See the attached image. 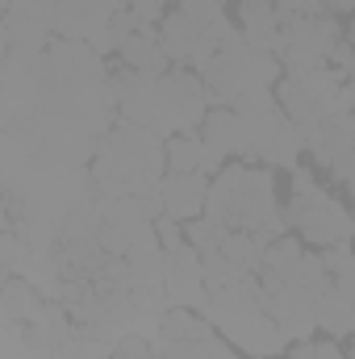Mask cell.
Listing matches in <instances>:
<instances>
[{
  "label": "cell",
  "mask_w": 355,
  "mask_h": 359,
  "mask_svg": "<svg viewBox=\"0 0 355 359\" xmlns=\"http://www.w3.org/2000/svg\"><path fill=\"white\" fill-rule=\"evenodd\" d=\"M205 213L213 222H222L226 230L255 234L264 247L276 243L280 234H288L284 209L276 201V180H272V168H264V163H247V159L226 163L209 180Z\"/></svg>",
  "instance_id": "obj_1"
},
{
  "label": "cell",
  "mask_w": 355,
  "mask_h": 359,
  "mask_svg": "<svg viewBox=\"0 0 355 359\" xmlns=\"http://www.w3.org/2000/svg\"><path fill=\"white\" fill-rule=\"evenodd\" d=\"M168 142L134 121H117L100 134L96 142V163L92 180L100 188L105 201H121V196H155L159 180L168 176Z\"/></svg>",
  "instance_id": "obj_2"
},
{
  "label": "cell",
  "mask_w": 355,
  "mask_h": 359,
  "mask_svg": "<svg viewBox=\"0 0 355 359\" xmlns=\"http://www.w3.org/2000/svg\"><path fill=\"white\" fill-rule=\"evenodd\" d=\"M201 313H205V318L213 322V330H217L226 343H234L243 355L272 359V355H284V351H288L284 330L276 326V318L264 309V284H260V276H247V280H239V284H230V288L209 292V301H205Z\"/></svg>",
  "instance_id": "obj_3"
},
{
  "label": "cell",
  "mask_w": 355,
  "mask_h": 359,
  "mask_svg": "<svg viewBox=\"0 0 355 359\" xmlns=\"http://www.w3.org/2000/svg\"><path fill=\"white\" fill-rule=\"evenodd\" d=\"M284 222H288V230H293L305 247H318V251L355 238L351 209H347L335 192H326L309 168H293V188H288Z\"/></svg>",
  "instance_id": "obj_4"
},
{
  "label": "cell",
  "mask_w": 355,
  "mask_h": 359,
  "mask_svg": "<svg viewBox=\"0 0 355 359\" xmlns=\"http://www.w3.org/2000/svg\"><path fill=\"white\" fill-rule=\"evenodd\" d=\"M159 196V209L163 217H176V222H192L205 213V201H209V176H188V172H168L155 188Z\"/></svg>",
  "instance_id": "obj_5"
},
{
  "label": "cell",
  "mask_w": 355,
  "mask_h": 359,
  "mask_svg": "<svg viewBox=\"0 0 355 359\" xmlns=\"http://www.w3.org/2000/svg\"><path fill=\"white\" fill-rule=\"evenodd\" d=\"M201 134H205V142L222 155V159H247L251 163V134H247V121L239 117V109L234 104H217V109H209V117L201 121Z\"/></svg>",
  "instance_id": "obj_6"
},
{
  "label": "cell",
  "mask_w": 355,
  "mask_h": 359,
  "mask_svg": "<svg viewBox=\"0 0 355 359\" xmlns=\"http://www.w3.org/2000/svg\"><path fill=\"white\" fill-rule=\"evenodd\" d=\"M226 159L205 142L201 130H184L168 138V172H188V176H217Z\"/></svg>",
  "instance_id": "obj_7"
},
{
  "label": "cell",
  "mask_w": 355,
  "mask_h": 359,
  "mask_svg": "<svg viewBox=\"0 0 355 359\" xmlns=\"http://www.w3.org/2000/svg\"><path fill=\"white\" fill-rule=\"evenodd\" d=\"M318 330L326 334V339H351L355 334V305L330 284L322 297H318Z\"/></svg>",
  "instance_id": "obj_8"
},
{
  "label": "cell",
  "mask_w": 355,
  "mask_h": 359,
  "mask_svg": "<svg viewBox=\"0 0 355 359\" xmlns=\"http://www.w3.org/2000/svg\"><path fill=\"white\" fill-rule=\"evenodd\" d=\"M109 359H163L159 355V347L155 343H147L142 334H121L117 343H113V351H109Z\"/></svg>",
  "instance_id": "obj_9"
},
{
  "label": "cell",
  "mask_w": 355,
  "mask_h": 359,
  "mask_svg": "<svg viewBox=\"0 0 355 359\" xmlns=\"http://www.w3.org/2000/svg\"><path fill=\"white\" fill-rule=\"evenodd\" d=\"M347 359H355V334L347 339Z\"/></svg>",
  "instance_id": "obj_10"
}]
</instances>
